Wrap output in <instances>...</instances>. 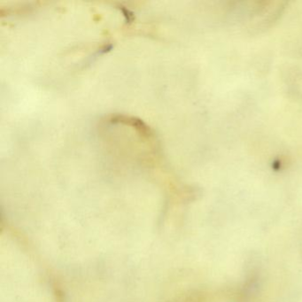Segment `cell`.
<instances>
[{"instance_id":"6da1fadb","label":"cell","mask_w":302,"mask_h":302,"mask_svg":"<svg viewBox=\"0 0 302 302\" xmlns=\"http://www.w3.org/2000/svg\"><path fill=\"white\" fill-rule=\"evenodd\" d=\"M120 10H122V12L123 13V15L126 17V20H128V21H131L132 20H133V13L129 10V9H127V8H124V7H122V8H120Z\"/></svg>"}]
</instances>
